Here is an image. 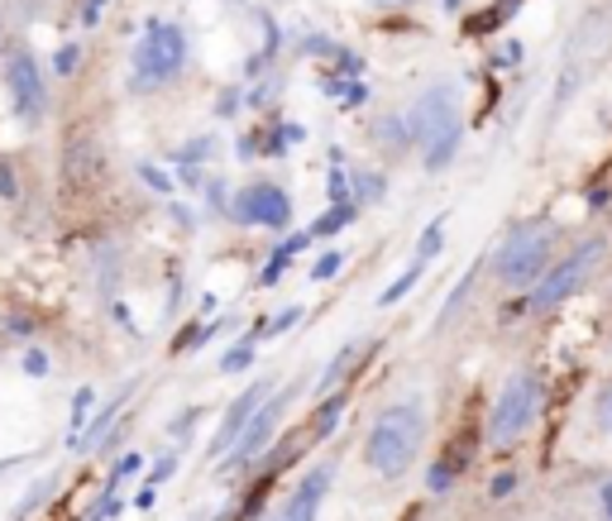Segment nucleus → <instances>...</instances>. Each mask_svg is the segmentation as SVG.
Segmentation results:
<instances>
[{"instance_id": "f257e3e1", "label": "nucleus", "mask_w": 612, "mask_h": 521, "mask_svg": "<svg viewBox=\"0 0 612 521\" xmlns=\"http://www.w3.org/2000/svg\"><path fill=\"white\" fill-rule=\"evenodd\" d=\"M422 440H426L422 407L416 402H397V407H388L373 421L369 440H363V464L383 478H402L416 464V454H422Z\"/></svg>"}, {"instance_id": "f03ea898", "label": "nucleus", "mask_w": 612, "mask_h": 521, "mask_svg": "<svg viewBox=\"0 0 612 521\" xmlns=\"http://www.w3.org/2000/svg\"><path fill=\"white\" fill-rule=\"evenodd\" d=\"M412 135L426 149V167H446L460 149V111H454V91L431 86L422 101L412 106Z\"/></svg>"}, {"instance_id": "7ed1b4c3", "label": "nucleus", "mask_w": 612, "mask_h": 521, "mask_svg": "<svg viewBox=\"0 0 612 521\" xmlns=\"http://www.w3.org/2000/svg\"><path fill=\"white\" fill-rule=\"evenodd\" d=\"M551 244H555V225H517L498 250V278L507 288L536 282L551 268Z\"/></svg>"}, {"instance_id": "20e7f679", "label": "nucleus", "mask_w": 612, "mask_h": 521, "mask_svg": "<svg viewBox=\"0 0 612 521\" xmlns=\"http://www.w3.org/2000/svg\"><path fill=\"white\" fill-rule=\"evenodd\" d=\"M541 407V378L536 373H512L503 383L498 402H493V416H488V440L493 445H512L522 440V431L531 426V416Z\"/></svg>"}, {"instance_id": "39448f33", "label": "nucleus", "mask_w": 612, "mask_h": 521, "mask_svg": "<svg viewBox=\"0 0 612 521\" xmlns=\"http://www.w3.org/2000/svg\"><path fill=\"white\" fill-rule=\"evenodd\" d=\"M187 62V38L177 24H149V34L135 48V86H163L173 82Z\"/></svg>"}, {"instance_id": "423d86ee", "label": "nucleus", "mask_w": 612, "mask_h": 521, "mask_svg": "<svg viewBox=\"0 0 612 521\" xmlns=\"http://www.w3.org/2000/svg\"><path fill=\"white\" fill-rule=\"evenodd\" d=\"M598 258H603V244L589 240V244H579V250L569 254L565 264H551V268L541 273L536 292H531V311H555L559 302H569V292L584 288V278L593 273Z\"/></svg>"}, {"instance_id": "0eeeda50", "label": "nucleus", "mask_w": 612, "mask_h": 521, "mask_svg": "<svg viewBox=\"0 0 612 521\" xmlns=\"http://www.w3.org/2000/svg\"><path fill=\"white\" fill-rule=\"evenodd\" d=\"M234 211H240V220H250V225H268V230H282L292 220V201L282 197V187H250L240 197V206H234Z\"/></svg>"}, {"instance_id": "6e6552de", "label": "nucleus", "mask_w": 612, "mask_h": 521, "mask_svg": "<svg viewBox=\"0 0 612 521\" xmlns=\"http://www.w3.org/2000/svg\"><path fill=\"white\" fill-rule=\"evenodd\" d=\"M10 91H15V106H20V115L24 120H38V115H44V77H38V68H34V58L20 54L10 58Z\"/></svg>"}, {"instance_id": "1a4fd4ad", "label": "nucleus", "mask_w": 612, "mask_h": 521, "mask_svg": "<svg viewBox=\"0 0 612 521\" xmlns=\"http://www.w3.org/2000/svg\"><path fill=\"white\" fill-rule=\"evenodd\" d=\"M282 402H288V397H268V402H258V407H254L250 426H244L240 440H234V464H250L254 454L268 445L273 426H278V416H282Z\"/></svg>"}, {"instance_id": "9d476101", "label": "nucleus", "mask_w": 612, "mask_h": 521, "mask_svg": "<svg viewBox=\"0 0 612 521\" xmlns=\"http://www.w3.org/2000/svg\"><path fill=\"white\" fill-rule=\"evenodd\" d=\"M325 488H331V468H311V474L302 478V488L288 498V507H282L273 521H316V512H321V502H325Z\"/></svg>"}, {"instance_id": "9b49d317", "label": "nucleus", "mask_w": 612, "mask_h": 521, "mask_svg": "<svg viewBox=\"0 0 612 521\" xmlns=\"http://www.w3.org/2000/svg\"><path fill=\"white\" fill-rule=\"evenodd\" d=\"M264 397H268V383H254L250 393H240V402L230 407V416L220 421V431H216V440H211V454H226L234 440H240V431L250 426V416H254V407H258Z\"/></svg>"}, {"instance_id": "f8f14e48", "label": "nucleus", "mask_w": 612, "mask_h": 521, "mask_svg": "<svg viewBox=\"0 0 612 521\" xmlns=\"http://www.w3.org/2000/svg\"><path fill=\"white\" fill-rule=\"evenodd\" d=\"M96 173H101V149L86 144V139H77V144L68 149V177L77 182V187H86Z\"/></svg>"}, {"instance_id": "ddd939ff", "label": "nucleus", "mask_w": 612, "mask_h": 521, "mask_svg": "<svg viewBox=\"0 0 612 521\" xmlns=\"http://www.w3.org/2000/svg\"><path fill=\"white\" fill-rule=\"evenodd\" d=\"M359 359H363V340H349V345L340 349V355L331 359V369H325V378H321V393H335V387H340L345 378L355 373V363H359Z\"/></svg>"}, {"instance_id": "4468645a", "label": "nucleus", "mask_w": 612, "mask_h": 521, "mask_svg": "<svg viewBox=\"0 0 612 521\" xmlns=\"http://www.w3.org/2000/svg\"><path fill=\"white\" fill-rule=\"evenodd\" d=\"M422 268H426V264H412V268H407V273H402V278L393 282V288H383V306L402 302V297H407V292L416 288V278H422Z\"/></svg>"}, {"instance_id": "2eb2a0df", "label": "nucleus", "mask_w": 612, "mask_h": 521, "mask_svg": "<svg viewBox=\"0 0 612 521\" xmlns=\"http://www.w3.org/2000/svg\"><path fill=\"white\" fill-rule=\"evenodd\" d=\"M349 216H355V206H349V201H335L331 211L321 216V225H316V230H321V234H335V230H345V225H349Z\"/></svg>"}, {"instance_id": "dca6fc26", "label": "nucleus", "mask_w": 612, "mask_h": 521, "mask_svg": "<svg viewBox=\"0 0 612 521\" xmlns=\"http://www.w3.org/2000/svg\"><path fill=\"white\" fill-rule=\"evenodd\" d=\"M440 240H446V220H436V225L426 230V240L416 244V264H426V258H436V250H440Z\"/></svg>"}, {"instance_id": "f3484780", "label": "nucleus", "mask_w": 612, "mask_h": 521, "mask_svg": "<svg viewBox=\"0 0 612 521\" xmlns=\"http://www.w3.org/2000/svg\"><path fill=\"white\" fill-rule=\"evenodd\" d=\"M340 412H345V397H331L321 407V421H316V436H331L335 431V421H340Z\"/></svg>"}, {"instance_id": "a211bd4d", "label": "nucleus", "mask_w": 612, "mask_h": 521, "mask_svg": "<svg viewBox=\"0 0 612 521\" xmlns=\"http://www.w3.org/2000/svg\"><path fill=\"white\" fill-rule=\"evenodd\" d=\"M250 345H240V349H230V355L226 359H220V363H226V373H240V369H250Z\"/></svg>"}, {"instance_id": "6ab92c4d", "label": "nucleus", "mask_w": 612, "mask_h": 521, "mask_svg": "<svg viewBox=\"0 0 612 521\" xmlns=\"http://www.w3.org/2000/svg\"><path fill=\"white\" fill-rule=\"evenodd\" d=\"M450 484H454V468H450V464H436V468H431V488L446 493Z\"/></svg>"}, {"instance_id": "aec40b11", "label": "nucleus", "mask_w": 612, "mask_h": 521, "mask_svg": "<svg viewBox=\"0 0 612 521\" xmlns=\"http://www.w3.org/2000/svg\"><path fill=\"white\" fill-rule=\"evenodd\" d=\"M54 68H58V77H68L72 68H77V48L68 44V48H58V58H54Z\"/></svg>"}, {"instance_id": "412c9836", "label": "nucleus", "mask_w": 612, "mask_h": 521, "mask_svg": "<svg viewBox=\"0 0 612 521\" xmlns=\"http://www.w3.org/2000/svg\"><path fill=\"white\" fill-rule=\"evenodd\" d=\"M598 426H603V431H612V387L598 397Z\"/></svg>"}, {"instance_id": "4be33fe9", "label": "nucleus", "mask_w": 612, "mask_h": 521, "mask_svg": "<svg viewBox=\"0 0 612 521\" xmlns=\"http://www.w3.org/2000/svg\"><path fill=\"white\" fill-rule=\"evenodd\" d=\"M340 264H345L340 254H325L321 264H316V278H335V273H340Z\"/></svg>"}, {"instance_id": "5701e85b", "label": "nucleus", "mask_w": 612, "mask_h": 521, "mask_svg": "<svg viewBox=\"0 0 612 521\" xmlns=\"http://www.w3.org/2000/svg\"><path fill=\"white\" fill-rule=\"evenodd\" d=\"M517 488V478L512 474H498V478H493V484H488V493H493V498H507V493H512Z\"/></svg>"}, {"instance_id": "b1692460", "label": "nucleus", "mask_w": 612, "mask_h": 521, "mask_svg": "<svg viewBox=\"0 0 612 521\" xmlns=\"http://www.w3.org/2000/svg\"><path fill=\"white\" fill-rule=\"evenodd\" d=\"M24 369H30L34 378H44V373H48V359L38 355V349H30V355H24Z\"/></svg>"}, {"instance_id": "393cba45", "label": "nucleus", "mask_w": 612, "mask_h": 521, "mask_svg": "<svg viewBox=\"0 0 612 521\" xmlns=\"http://www.w3.org/2000/svg\"><path fill=\"white\" fill-rule=\"evenodd\" d=\"M359 197H369V201L383 197V182L379 177H359Z\"/></svg>"}, {"instance_id": "a878e982", "label": "nucleus", "mask_w": 612, "mask_h": 521, "mask_svg": "<svg viewBox=\"0 0 612 521\" xmlns=\"http://www.w3.org/2000/svg\"><path fill=\"white\" fill-rule=\"evenodd\" d=\"M345 192H349V187H345V173H340V167H331V197L345 201Z\"/></svg>"}, {"instance_id": "bb28decb", "label": "nucleus", "mask_w": 612, "mask_h": 521, "mask_svg": "<svg viewBox=\"0 0 612 521\" xmlns=\"http://www.w3.org/2000/svg\"><path fill=\"white\" fill-rule=\"evenodd\" d=\"M135 468H139V454H125V460H120V468H115V478H125V474H135Z\"/></svg>"}, {"instance_id": "cd10ccee", "label": "nucleus", "mask_w": 612, "mask_h": 521, "mask_svg": "<svg viewBox=\"0 0 612 521\" xmlns=\"http://www.w3.org/2000/svg\"><path fill=\"white\" fill-rule=\"evenodd\" d=\"M145 177H149V182H153V187H159V192H168V177L159 173V167H145Z\"/></svg>"}, {"instance_id": "c85d7f7f", "label": "nucleus", "mask_w": 612, "mask_h": 521, "mask_svg": "<svg viewBox=\"0 0 612 521\" xmlns=\"http://www.w3.org/2000/svg\"><path fill=\"white\" fill-rule=\"evenodd\" d=\"M603 512H608V521H612V484L603 488Z\"/></svg>"}, {"instance_id": "c756f323", "label": "nucleus", "mask_w": 612, "mask_h": 521, "mask_svg": "<svg viewBox=\"0 0 612 521\" xmlns=\"http://www.w3.org/2000/svg\"><path fill=\"white\" fill-rule=\"evenodd\" d=\"M220 521H226V517H220Z\"/></svg>"}]
</instances>
